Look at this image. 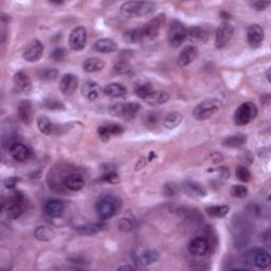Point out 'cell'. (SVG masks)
I'll return each mask as SVG.
<instances>
[{
	"instance_id": "6da1fadb",
	"label": "cell",
	"mask_w": 271,
	"mask_h": 271,
	"mask_svg": "<svg viewBox=\"0 0 271 271\" xmlns=\"http://www.w3.org/2000/svg\"><path fill=\"white\" fill-rule=\"evenodd\" d=\"M157 9V4L151 1H127L124 2L121 8V14L126 18L142 17L152 14Z\"/></svg>"
},
{
	"instance_id": "f35d334b",
	"label": "cell",
	"mask_w": 271,
	"mask_h": 271,
	"mask_svg": "<svg viewBox=\"0 0 271 271\" xmlns=\"http://www.w3.org/2000/svg\"><path fill=\"white\" fill-rule=\"evenodd\" d=\"M236 177L239 180H241V182H248L250 181V178H251V173L249 172V169H248L246 166H240L236 167Z\"/></svg>"
},
{
	"instance_id": "e0dca14e",
	"label": "cell",
	"mask_w": 271,
	"mask_h": 271,
	"mask_svg": "<svg viewBox=\"0 0 271 271\" xmlns=\"http://www.w3.org/2000/svg\"><path fill=\"white\" fill-rule=\"evenodd\" d=\"M182 189L184 193L192 198H202V197L207 196V191L203 189L200 183L196 181L188 180V181L183 182Z\"/></svg>"
},
{
	"instance_id": "7a4b0ae2",
	"label": "cell",
	"mask_w": 271,
	"mask_h": 271,
	"mask_svg": "<svg viewBox=\"0 0 271 271\" xmlns=\"http://www.w3.org/2000/svg\"><path fill=\"white\" fill-rule=\"evenodd\" d=\"M5 209L7 216L10 219L18 218L25 210V196L20 191H15L11 194L10 198L5 203L2 199V210Z\"/></svg>"
},
{
	"instance_id": "4fadbf2b",
	"label": "cell",
	"mask_w": 271,
	"mask_h": 271,
	"mask_svg": "<svg viewBox=\"0 0 271 271\" xmlns=\"http://www.w3.org/2000/svg\"><path fill=\"white\" fill-rule=\"evenodd\" d=\"M210 250V244L203 236H197L192 240L189 244V251L192 256H203Z\"/></svg>"
},
{
	"instance_id": "f546056e",
	"label": "cell",
	"mask_w": 271,
	"mask_h": 271,
	"mask_svg": "<svg viewBox=\"0 0 271 271\" xmlns=\"http://www.w3.org/2000/svg\"><path fill=\"white\" fill-rule=\"evenodd\" d=\"M247 142V136L245 134H235L232 136H229V137L226 138L223 141V145L226 148L230 149H236L241 148Z\"/></svg>"
},
{
	"instance_id": "ee69618b",
	"label": "cell",
	"mask_w": 271,
	"mask_h": 271,
	"mask_svg": "<svg viewBox=\"0 0 271 271\" xmlns=\"http://www.w3.org/2000/svg\"><path fill=\"white\" fill-rule=\"evenodd\" d=\"M67 51L65 48H56L52 51V53L50 54V58L55 61H61L66 58Z\"/></svg>"
},
{
	"instance_id": "f6af8a7d",
	"label": "cell",
	"mask_w": 271,
	"mask_h": 271,
	"mask_svg": "<svg viewBox=\"0 0 271 271\" xmlns=\"http://www.w3.org/2000/svg\"><path fill=\"white\" fill-rule=\"evenodd\" d=\"M134 223L133 220L128 218H122L118 224V228L123 232H127V231H132L134 229Z\"/></svg>"
},
{
	"instance_id": "8992f818",
	"label": "cell",
	"mask_w": 271,
	"mask_h": 271,
	"mask_svg": "<svg viewBox=\"0 0 271 271\" xmlns=\"http://www.w3.org/2000/svg\"><path fill=\"white\" fill-rule=\"evenodd\" d=\"M188 30L181 21L173 20L168 27L167 41L173 48H178L186 39Z\"/></svg>"
},
{
	"instance_id": "7c38bea8",
	"label": "cell",
	"mask_w": 271,
	"mask_h": 271,
	"mask_svg": "<svg viewBox=\"0 0 271 271\" xmlns=\"http://www.w3.org/2000/svg\"><path fill=\"white\" fill-rule=\"evenodd\" d=\"M10 154L15 161L26 162L32 157V151L26 144L15 142L10 146Z\"/></svg>"
},
{
	"instance_id": "ab89813d",
	"label": "cell",
	"mask_w": 271,
	"mask_h": 271,
	"mask_svg": "<svg viewBox=\"0 0 271 271\" xmlns=\"http://www.w3.org/2000/svg\"><path fill=\"white\" fill-rule=\"evenodd\" d=\"M132 70V66L129 65L128 61L126 60H120L116 63V65L114 66V71L117 73V75H127V73L131 72Z\"/></svg>"
},
{
	"instance_id": "5bb4252c",
	"label": "cell",
	"mask_w": 271,
	"mask_h": 271,
	"mask_svg": "<svg viewBox=\"0 0 271 271\" xmlns=\"http://www.w3.org/2000/svg\"><path fill=\"white\" fill-rule=\"evenodd\" d=\"M264 30L259 25H251L247 30V42L252 48H258L264 42Z\"/></svg>"
},
{
	"instance_id": "d6986e66",
	"label": "cell",
	"mask_w": 271,
	"mask_h": 271,
	"mask_svg": "<svg viewBox=\"0 0 271 271\" xmlns=\"http://www.w3.org/2000/svg\"><path fill=\"white\" fill-rule=\"evenodd\" d=\"M209 32L200 27H192L188 30L186 38L194 44H206L209 41Z\"/></svg>"
},
{
	"instance_id": "f5cc1de1",
	"label": "cell",
	"mask_w": 271,
	"mask_h": 271,
	"mask_svg": "<svg viewBox=\"0 0 271 271\" xmlns=\"http://www.w3.org/2000/svg\"><path fill=\"white\" fill-rule=\"evenodd\" d=\"M266 76H267V80L270 82V69H268V71L266 73Z\"/></svg>"
},
{
	"instance_id": "d6a6232c",
	"label": "cell",
	"mask_w": 271,
	"mask_h": 271,
	"mask_svg": "<svg viewBox=\"0 0 271 271\" xmlns=\"http://www.w3.org/2000/svg\"><path fill=\"white\" fill-rule=\"evenodd\" d=\"M154 90H155L154 87H152V85L150 82L137 83L135 85V88H134V91H135L136 95L142 100H145L146 98H148L149 95L154 91Z\"/></svg>"
},
{
	"instance_id": "3957f363",
	"label": "cell",
	"mask_w": 271,
	"mask_h": 271,
	"mask_svg": "<svg viewBox=\"0 0 271 271\" xmlns=\"http://www.w3.org/2000/svg\"><path fill=\"white\" fill-rule=\"evenodd\" d=\"M258 110L252 102H245L237 107L234 112V123L239 126H244L252 122L257 117Z\"/></svg>"
},
{
	"instance_id": "f907efd6",
	"label": "cell",
	"mask_w": 271,
	"mask_h": 271,
	"mask_svg": "<svg viewBox=\"0 0 271 271\" xmlns=\"http://www.w3.org/2000/svg\"><path fill=\"white\" fill-rule=\"evenodd\" d=\"M157 119H158V117L155 114H149L148 116H146L145 120L148 121V122H150L151 124H152V125H154V124L157 122Z\"/></svg>"
},
{
	"instance_id": "b9f144b4",
	"label": "cell",
	"mask_w": 271,
	"mask_h": 271,
	"mask_svg": "<svg viewBox=\"0 0 271 271\" xmlns=\"http://www.w3.org/2000/svg\"><path fill=\"white\" fill-rule=\"evenodd\" d=\"M231 195L235 197V198H245L248 195V189L245 185L241 184L233 185L232 189H231Z\"/></svg>"
},
{
	"instance_id": "7402d4cb",
	"label": "cell",
	"mask_w": 271,
	"mask_h": 271,
	"mask_svg": "<svg viewBox=\"0 0 271 271\" xmlns=\"http://www.w3.org/2000/svg\"><path fill=\"white\" fill-rule=\"evenodd\" d=\"M65 206L64 203L60 200L58 199H51L48 200L44 206V211L47 214L49 217H60L61 215V213L64 212Z\"/></svg>"
},
{
	"instance_id": "e575fe53",
	"label": "cell",
	"mask_w": 271,
	"mask_h": 271,
	"mask_svg": "<svg viewBox=\"0 0 271 271\" xmlns=\"http://www.w3.org/2000/svg\"><path fill=\"white\" fill-rule=\"evenodd\" d=\"M54 235V231L48 226H41L34 231V237L41 241H49L53 239Z\"/></svg>"
},
{
	"instance_id": "1f68e13d",
	"label": "cell",
	"mask_w": 271,
	"mask_h": 271,
	"mask_svg": "<svg viewBox=\"0 0 271 271\" xmlns=\"http://www.w3.org/2000/svg\"><path fill=\"white\" fill-rule=\"evenodd\" d=\"M105 67V61L99 58H90L84 61L83 69L85 72L92 73L101 71Z\"/></svg>"
},
{
	"instance_id": "8fae6325",
	"label": "cell",
	"mask_w": 271,
	"mask_h": 271,
	"mask_svg": "<svg viewBox=\"0 0 271 271\" xmlns=\"http://www.w3.org/2000/svg\"><path fill=\"white\" fill-rule=\"evenodd\" d=\"M87 31L84 27H76L70 33L69 46L72 50L81 51L86 46Z\"/></svg>"
},
{
	"instance_id": "c3c4849f",
	"label": "cell",
	"mask_w": 271,
	"mask_h": 271,
	"mask_svg": "<svg viewBox=\"0 0 271 271\" xmlns=\"http://www.w3.org/2000/svg\"><path fill=\"white\" fill-rule=\"evenodd\" d=\"M178 193V186L175 183H167L165 185V194L166 196H175Z\"/></svg>"
},
{
	"instance_id": "d4e9b609",
	"label": "cell",
	"mask_w": 271,
	"mask_h": 271,
	"mask_svg": "<svg viewBox=\"0 0 271 271\" xmlns=\"http://www.w3.org/2000/svg\"><path fill=\"white\" fill-rule=\"evenodd\" d=\"M14 82L16 87L19 89V91L24 93H29L32 90V82L30 80L29 75L24 71H18L15 73Z\"/></svg>"
},
{
	"instance_id": "30bf717a",
	"label": "cell",
	"mask_w": 271,
	"mask_h": 271,
	"mask_svg": "<svg viewBox=\"0 0 271 271\" xmlns=\"http://www.w3.org/2000/svg\"><path fill=\"white\" fill-rule=\"evenodd\" d=\"M234 28L229 22H223L216 31L215 46L217 49H223L230 43L233 37Z\"/></svg>"
},
{
	"instance_id": "4dcf8cb0",
	"label": "cell",
	"mask_w": 271,
	"mask_h": 271,
	"mask_svg": "<svg viewBox=\"0 0 271 271\" xmlns=\"http://www.w3.org/2000/svg\"><path fill=\"white\" fill-rule=\"evenodd\" d=\"M158 259H159V253L151 249L144 250L138 256V262L143 266H150V265L156 263Z\"/></svg>"
},
{
	"instance_id": "44dd1931",
	"label": "cell",
	"mask_w": 271,
	"mask_h": 271,
	"mask_svg": "<svg viewBox=\"0 0 271 271\" xmlns=\"http://www.w3.org/2000/svg\"><path fill=\"white\" fill-rule=\"evenodd\" d=\"M85 184V180L81 174L78 173H71L64 178V185L66 188L72 191V192H77L83 189Z\"/></svg>"
},
{
	"instance_id": "2e32d148",
	"label": "cell",
	"mask_w": 271,
	"mask_h": 271,
	"mask_svg": "<svg viewBox=\"0 0 271 271\" xmlns=\"http://www.w3.org/2000/svg\"><path fill=\"white\" fill-rule=\"evenodd\" d=\"M124 133V128L120 124L117 123H108L101 125L98 128V134L100 138L104 141H108L112 137H118Z\"/></svg>"
},
{
	"instance_id": "ba28073f",
	"label": "cell",
	"mask_w": 271,
	"mask_h": 271,
	"mask_svg": "<svg viewBox=\"0 0 271 271\" xmlns=\"http://www.w3.org/2000/svg\"><path fill=\"white\" fill-rule=\"evenodd\" d=\"M118 208L119 207L117 199L110 196L103 197V198H101L97 202V205H95V210H97L98 215L102 220H106L114 217L117 214Z\"/></svg>"
},
{
	"instance_id": "83f0119b",
	"label": "cell",
	"mask_w": 271,
	"mask_h": 271,
	"mask_svg": "<svg viewBox=\"0 0 271 271\" xmlns=\"http://www.w3.org/2000/svg\"><path fill=\"white\" fill-rule=\"evenodd\" d=\"M168 100H169V94L166 91H165V90H154V91H152L144 101L149 105L157 106V105L166 103Z\"/></svg>"
},
{
	"instance_id": "d590c367",
	"label": "cell",
	"mask_w": 271,
	"mask_h": 271,
	"mask_svg": "<svg viewBox=\"0 0 271 271\" xmlns=\"http://www.w3.org/2000/svg\"><path fill=\"white\" fill-rule=\"evenodd\" d=\"M230 208L228 206H212L206 209V212L209 216L214 218H223L228 215Z\"/></svg>"
},
{
	"instance_id": "7dc6e473",
	"label": "cell",
	"mask_w": 271,
	"mask_h": 271,
	"mask_svg": "<svg viewBox=\"0 0 271 271\" xmlns=\"http://www.w3.org/2000/svg\"><path fill=\"white\" fill-rule=\"evenodd\" d=\"M249 4L251 5L252 9L261 12V11H265L269 7L270 1H264V0L262 1V0H257V1H251Z\"/></svg>"
},
{
	"instance_id": "4316f807",
	"label": "cell",
	"mask_w": 271,
	"mask_h": 271,
	"mask_svg": "<svg viewBox=\"0 0 271 271\" xmlns=\"http://www.w3.org/2000/svg\"><path fill=\"white\" fill-rule=\"evenodd\" d=\"M93 49L102 53H112L118 50V46L114 39L110 38H101L95 42Z\"/></svg>"
},
{
	"instance_id": "52a82bcc",
	"label": "cell",
	"mask_w": 271,
	"mask_h": 271,
	"mask_svg": "<svg viewBox=\"0 0 271 271\" xmlns=\"http://www.w3.org/2000/svg\"><path fill=\"white\" fill-rule=\"evenodd\" d=\"M220 107V102L215 99L202 101L201 103L197 105L193 110V116L198 121L207 120L214 114H216Z\"/></svg>"
},
{
	"instance_id": "f1b7e54d",
	"label": "cell",
	"mask_w": 271,
	"mask_h": 271,
	"mask_svg": "<svg viewBox=\"0 0 271 271\" xmlns=\"http://www.w3.org/2000/svg\"><path fill=\"white\" fill-rule=\"evenodd\" d=\"M106 224L105 223H94V224H88V225H83L80 227L76 228V231L78 234L82 235H94L101 231L106 229Z\"/></svg>"
},
{
	"instance_id": "7bdbcfd3",
	"label": "cell",
	"mask_w": 271,
	"mask_h": 271,
	"mask_svg": "<svg viewBox=\"0 0 271 271\" xmlns=\"http://www.w3.org/2000/svg\"><path fill=\"white\" fill-rule=\"evenodd\" d=\"M45 106L51 110H60V109L65 108L63 103H61L60 101L55 100V99H48L45 101Z\"/></svg>"
},
{
	"instance_id": "9a60e30c",
	"label": "cell",
	"mask_w": 271,
	"mask_h": 271,
	"mask_svg": "<svg viewBox=\"0 0 271 271\" xmlns=\"http://www.w3.org/2000/svg\"><path fill=\"white\" fill-rule=\"evenodd\" d=\"M78 85V78L73 73H66L60 81V90L65 95H71L75 92Z\"/></svg>"
},
{
	"instance_id": "bcb514c9",
	"label": "cell",
	"mask_w": 271,
	"mask_h": 271,
	"mask_svg": "<svg viewBox=\"0 0 271 271\" xmlns=\"http://www.w3.org/2000/svg\"><path fill=\"white\" fill-rule=\"evenodd\" d=\"M102 180H104V181L107 182H111V183H115L119 181V175L114 171V169H108V171H106L103 176H102Z\"/></svg>"
},
{
	"instance_id": "ffe728a7",
	"label": "cell",
	"mask_w": 271,
	"mask_h": 271,
	"mask_svg": "<svg viewBox=\"0 0 271 271\" xmlns=\"http://www.w3.org/2000/svg\"><path fill=\"white\" fill-rule=\"evenodd\" d=\"M103 92L112 99H123L127 95V89L120 83H110L103 88Z\"/></svg>"
},
{
	"instance_id": "484cf974",
	"label": "cell",
	"mask_w": 271,
	"mask_h": 271,
	"mask_svg": "<svg viewBox=\"0 0 271 271\" xmlns=\"http://www.w3.org/2000/svg\"><path fill=\"white\" fill-rule=\"evenodd\" d=\"M82 93L85 98L89 101H95L101 93V88L98 83L93 81H87L83 84Z\"/></svg>"
},
{
	"instance_id": "8d00e7d4",
	"label": "cell",
	"mask_w": 271,
	"mask_h": 271,
	"mask_svg": "<svg viewBox=\"0 0 271 271\" xmlns=\"http://www.w3.org/2000/svg\"><path fill=\"white\" fill-rule=\"evenodd\" d=\"M37 127L39 129V132L44 135H51L53 133V123L50 121V119L46 116H41L37 119Z\"/></svg>"
},
{
	"instance_id": "9c48e42d",
	"label": "cell",
	"mask_w": 271,
	"mask_h": 271,
	"mask_svg": "<svg viewBox=\"0 0 271 271\" xmlns=\"http://www.w3.org/2000/svg\"><path fill=\"white\" fill-rule=\"evenodd\" d=\"M44 53V46L38 39H33L29 44L27 45V47L22 53V58L26 61L29 63H35V61L41 60Z\"/></svg>"
},
{
	"instance_id": "681fc988",
	"label": "cell",
	"mask_w": 271,
	"mask_h": 271,
	"mask_svg": "<svg viewBox=\"0 0 271 271\" xmlns=\"http://www.w3.org/2000/svg\"><path fill=\"white\" fill-rule=\"evenodd\" d=\"M17 182H18V178H17V177H8V178H5L3 180L4 186L9 190L14 189L16 184H17Z\"/></svg>"
},
{
	"instance_id": "5b68a950",
	"label": "cell",
	"mask_w": 271,
	"mask_h": 271,
	"mask_svg": "<svg viewBox=\"0 0 271 271\" xmlns=\"http://www.w3.org/2000/svg\"><path fill=\"white\" fill-rule=\"evenodd\" d=\"M166 22V15L165 14H159L155 16L154 18L151 19L149 22H146L144 26L140 28L141 31V36H142V43L146 41H152L155 39L159 31L165 25Z\"/></svg>"
},
{
	"instance_id": "cb8c5ba5",
	"label": "cell",
	"mask_w": 271,
	"mask_h": 271,
	"mask_svg": "<svg viewBox=\"0 0 271 271\" xmlns=\"http://www.w3.org/2000/svg\"><path fill=\"white\" fill-rule=\"evenodd\" d=\"M17 112H18V117L20 120L25 124H27V125H29V124L32 122L33 108H32L31 102L29 100H22L20 102Z\"/></svg>"
},
{
	"instance_id": "60d3db41",
	"label": "cell",
	"mask_w": 271,
	"mask_h": 271,
	"mask_svg": "<svg viewBox=\"0 0 271 271\" xmlns=\"http://www.w3.org/2000/svg\"><path fill=\"white\" fill-rule=\"evenodd\" d=\"M38 75L44 81H54L58 76V71L52 69V68H45V69L39 71Z\"/></svg>"
},
{
	"instance_id": "ac0fdd59",
	"label": "cell",
	"mask_w": 271,
	"mask_h": 271,
	"mask_svg": "<svg viewBox=\"0 0 271 271\" xmlns=\"http://www.w3.org/2000/svg\"><path fill=\"white\" fill-rule=\"evenodd\" d=\"M198 56V49L195 46H186L183 48L178 56V65L180 67H186L193 63Z\"/></svg>"
},
{
	"instance_id": "74e56055",
	"label": "cell",
	"mask_w": 271,
	"mask_h": 271,
	"mask_svg": "<svg viewBox=\"0 0 271 271\" xmlns=\"http://www.w3.org/2000/svg\"><path fill=\"white\" fill-rule=\"evenodd\" d=\"M123 39H124V41H125L126 43H128V44H138V43H142V36H141L140 28H137V29L129 30V31L124 33Z\"/></svg>"
},
{
	"instance_id": "603a6c76",
	"label": "cell",
	"mask_w": 271,
	"mask_h": 271,
	"mask_svg": "<svg viewBox=\"0 0 271 271\" xmlns=\"http://www.w3.org/2000/svg\"><path fill=\"white\" fill-rule=\"evenodd\" d=\"M252 262L259 269H266L270 265V256L269 252L265 249H256L251 252Z\"/></svg>"
},
{
	"instance_id": "277c9868",
	"label": "cell",
	"mask_w": 271,
	"mask_h": 271,
	"mask_svg": "<svg viewBox=\"0 0 271 271\" xmlns=\"http://www.w3.org/2000/svg\"><path fill=\"white\" fill-rule=\"evenodd\" d=\"M109 114L123 118L125 120H132L141 109L140 104L136 103V102H128V103H116L109 106Z\"/></svg>"
},
{
	"instance_id": "836d02e7",
	"label": "cell",
	"mask_w": 271,
	"mask_h": 271,
	"mask_svg": "<svg viewBox=\"0 0 271 271\" xmlns=\"http://www.w3.org/2000/svg\"><path fill=\"white\" fill-rule=\"evenodd\" d=\"M182 115L180 114L178 111H173L167 114L165 118V121H163V124L167 129H174L178 127L180 124L182 122Z\"/></svg>"
},
{
	"instance_id": "816d5d0a",
	"label": "cell",
	"mask_w": 271,
	"mask_h": 271,
	"mask_svg": "<svg viewBox=\"0 0 271 271\" xmlns=\"http://www.w3.org/2000/svg\"><path fill=\"white\" fill-rule=\"evenodd\" d=\"M134 268L131 266H120L118 267V270H133Z\"/></svg>"
}]
</instances>
